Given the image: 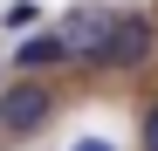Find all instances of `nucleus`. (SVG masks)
<instances>
[{
	"mask_svg": "<svg viewBox=\"0 0 158 151\" xmlns=\"http://www.w3.org/2000/svg\"><path fill=\"white\" fill-rule=\"evenodd\" d=\"M110 14L117 7H103V0H83L69 21H62V55L69 62H83V69H103V41H110Z\"/></svg>",
	"mask_w": 158,
	"mask_h": 151,
	"instance_id": "f257e3e1",
	"label": "nucleus"
},
{
	"mask_svg": "<svg viewBox=\"0 0 158 151\" xmlns=\"http://www.w3.org/2000/svg\"><path fill=\"white\" fill-rule=\"evenodd\" d=\"M55 117V96H48L41 83H28V76H14L7 89H0V131L7 137H35L41 124Z\"/></svg>",
	"mask_w": 158,
	"mask_h": 151,
	"instance_id": "f03ea898",
	"label": "nucleus"
},
{
	"mask_svg": "<svg viewBox=\"0 0 158 151\" xmlns=\"http://www.w3.org/2000/svg\"><path fill=\"white\" fill-rule=\"evenodd\" d=\"M151 41H158V28H151V14H110V41H103V69H144L151 62Z\"/></svg>",
	"mask_w": 158,
	"mask_h": 151,
	"instance_id": "7ed1b4c3",
	"label": "nucleus"
},
{
	"mask_svg": "<svg viewBox=\"0 0 158 151\" xmlns=\"http://www.w3.org/2000/svg\"><path fill=\"white\" fill-rule=\"evenodd\" d=\"M62 62H69V55H62L55 35H28V41L14 48V69L28 76V83H35V76H48V69H62Z\"/></svg>",
	"mask_w": 158,
	"mask_h": 151,
	"instance_id": "20e7f679",
	"label": "nucleus"
},
{
	"mask_svg": "<svg viewBox=\"0 0 158 151\" xmlns=\"http://www.w3.org/2000/svg\"><path fill=\"white\" fill-rule=\"evenodd\" d=\"M35 21H41V0H7V7H0V28L7 35H28Z\"/></svg>",
	"mask_w": 158,
	"mask_h": 151,
	"instance_id": "39448f33",
	"label": "nucleus"
},
{
	"mask_svg": "<svg viewBox=\"0 0 158 151\" xmlns=\"http://www.w3.org/2000/svg\"><path fill=\"white\" fill-rule=\"evenodd\" d=\"M144 151H158V103L144 110Z\"/></svg>",
	"mask_w": 158,
	"mask_h": 151,
	"instance_id": "423d86ee",
	"label": "nucleus"
},
{
	"mask_svg": "<svg viewBox=\"0 0 158 151\" xmlns=\"http://www.w3.org/2000/svg\"><path fill=\"white\" fill-rule=\"evenodd\" d=\"M69 151H117V144H110V137H76Z\"/></svg>",
	"mask_w": 158,
	"mask_h": 151,
	"instance_id": "0eeeda50",
	"label": "nucleus"
}]
</instances>
